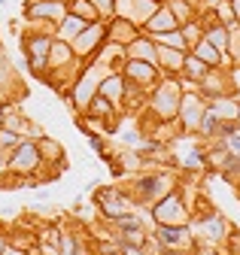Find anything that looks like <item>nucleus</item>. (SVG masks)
I'll return each mask as SVG.
<instances>
[{
  "instance_id": "f257e3e1",
  "label": "nucleus",
  "mask_w": 240,
  "mask_h": 255,
  "mask_svg": "<svg viewBox=\"0 0 240 255\" xmlns=\"http://www.w3.org/2000/svg\"><path fill=\"white\" fill-rule=\"evenodd\" d=\"M186 207H183V201H179L176 195H170V198H164L158 207H155V219L161 222V225H183L186 222Z\"/></svg>"
},
{
  "instance_id": "f03ea898",
  "label": "nucleus",
  "mask_w": 240,
  "mask_h": 255,
  "mask_svg": "<svg viewBox=\"0 0 240 255\" xmlns=\"http://www.w3.org/2000/svg\"><path fill=\"white\" fill-rule=\"evenodd\" d=\"M179 85L176 82H161V88H158V94H155V110L164 116V119H170L173 113H176V107H179Z\"/></svg>"
},
{
  "instance_id": "7ed1b4c3",
  "label": "nucleus",
  "mask_w": 240,
  "mask_h": 255,
  "mask_svg": "<svg viewBox=\"0 0 240 255\" xmlns=\"http://www.w3.org/2000/svg\"><path fill=\"white\" fill-rule=\"evenodd\" d=\"M40 164V149L34 143H18L12 155V170H37Z\"/></svg>"
},
{
  "instance_id": "20e7f679",
  "label": "nucleus",
  "mask_w": 240,
  "mask_h": 255,
  "mask_svg": "<svg viewBox=\"0 0 240 255\" xmlns=\"http://www.w3.org/2000/svg\"><path fill=\"white\" fill-rule=\"evenodd\" d=\"M101 37H104V27H101V24H92V27H85L82 34L76 37V43H73V46H76V52H79V55H88V52H92V49L101 43Z\"/></svg>"
},
{
  "instance_id": "39448f33",
  "label": "nucleus",
  "mask_w": 240,
  "mask_h": 255,
  "mask_svg": "<svg viewBox=\"0 0 240 255\" xmlns=\"http://www.w3.org/2000/svg\"><path fill=\"white\" fill-rule=\"evenodd\" d=\"M149 30H155V34H164V30H173L179 21H176V15H173V9H155L152 15H149Z\"/></svg>"
},
{
  "instance_id": "423d86ee",
  "label": "nucleus",
  "mask_w": 240,
  "mask_h": 255,
  "mask_svg": "<svg viewBox=\"0 0 240 255\" xmlns=\"http://www.w3.org/2000/svg\"><path fill=\"white\" fill-rule=\"evenodd\" d=\"M183 104V125L189 128H201V119H204V107H201V101H195V98H183L179 101Z\"/></svg>"
},
{
  "instance_id": "0eeeda50",
  "label": "nucleus",
  "mask_w": 240,
  "mask_h": 255,
  "mask_svg": "<svg viewBox=\"0 0 240 255\" xmlns=\"http://www.w3.org/2000/svg\"><path fill=\"white\" fill-rule=\"evenodd\" d=\"M101 94H104L110 104H119V101H122V94H125L122 76H110V79H104V82H101Z\"/></svg>"
},
{
  "instance_id": "6e6552de",
  "label": "nucleus",
  "mask_w": 240,
  "mask_h": 255,
  "mask_svg": "<svg viewBox=\"0 0 240 255\" xmlns=\"http://www.w3.org/2000/svg\"><path fill=\"white\" fill-rule=\"evenodd\" d=\"M128 76L137 79V82H152L155 79V67L149 61H131L128 64Z\"/></svg>"
},
{
  "instance_id": "1a4fd4ad",
  "label": "nucleus",
  "mask_w": 240,
  "mask_h": 255,
  "mask_svg": "<svg viewBox=\"0 0 240 255\" xmlns=\"http://www.w3.org/2000/svg\"><path fill=\"white\" fill-rule=\"evenodd\" d=\"M155 55L161 58V64H167L170 70H179V67H183V61H186L183 49H170V46H158V49H155Z\"/></svg>"
},
{
  "instance_id": "9d476101",
  "label": "nucleus",
  "mask_w": 240,
  "mask_h": 255,
  "mask_svg": "<svg viewBox=\"0 0 240 255\" xmlns=\"http://www.w3.org/2000/svg\"><path fill=\"white\" fill-rule=\"evenodd\" d=\"M228 40H231V27H210V30H207V43L216 46L219 52L228 49Z\"/></svg>"
},
{
  "instance_id": "9b49d317",
  "label": "nucleus",
  "mask_w": 240,
  "mask_h": 255,
  "mask_svg": "<svg viewBox=\"0 0 240 255\" xmlns=\"http://www.w3.org/2000/svg\"><path fill=\"white\" fill-rule=\"evenodd\" d=\"M131 55H134V61H149V64H155V46H149L146 40H134L131 43Z\"/></svg>"
},
{
  "instance_id": "f8f14e48",
  "label": "nucleus",
  "mask_w": 240,
  "mask_h": 255,
  "mask_svg": "<svg viewBox=\"0 0 240 255\" xmlns=\"http://www.w3.org/2000/svg\"><path fill=\"white\" fill-rule=\"evenodd\" d=\"M195 55H198L204 64H219V61H222V52H219L216 46H210L207 40H201V43L195 46Z\"/></svg>"
},
{
  "instance_id": "ddd939ff",
  "label": "nucleus",
  "mask_w": 240,
  "mask_h": 255,
  "mask_svg": "<svg viewBox=\"0 0 240 255\" xmlns=\"http://www.w3.org/2000/svg\"><path fill=\"white\" fill-rule=\"evenodd\" d=\"M85 30V18H79V15H70V18H64V24H61V34H64V40H70V37H79Z\"/></svg>"
},
{
  "instance_id": "4468645a",
  "label": "nucleus",
  "mask_w": 240,
  "mask_h": 255,
  "mask_svg": "<svg viewBox=\"0 0 240 255\" xmlns=\"http://www.w3.org/2000/svg\"><path fill=\"white\" fill-rule=\"evenodd\" d=\"M183 70H186L189 76H195V79H204V76H207V64L195 55V58H186V61H183Z\"/></svg>"
},
{
  "instance_id": "2eb2a0df",
  "label": "nucleus",
  "mask_w": 240,
  "mask_h": 255,
  "mask_svg": "<svg viewBox=\"0 0 240 255\" xmlns=\"http://www.w3.org/2000/svg\"><path fill=\"white\" fill-rule=\"evenodd\" d=\"M31 15H34V18H40V15H52V18H58V15H61V3H40V6L31 9Z\"/></svg>"
},
{
  "instance_id": "dca6fc26",
  "label": "nucleus",
  "mask_w": 240,
  "mask_h": 255,
  "mask_svg": "<svg viewBox=\"0 0 240 255\" xmlns=\"http://www.w3.org/2000/svg\"><path fill=\"white\" fill-rule=\"evenodd\" d=\"M92 88H95L92 76H88V79H82V82H79V88H76V101H79V104H85L88 98H92Z\"/></svg>"
},
{
  "instance_id": "f3484780",
  "label": "nucleus",
  "mask_w": 240,
  "mask_h": 255,
  "mask_svg": "<svg viewBox=\"0 0 240 255\" xmlns=\"http://www.w3.org/2000/svg\"><path fill=\"white\" fill-rule=\"evenodd\" d=\"M37 149H40V155H46V158H61V149L55 146V140H43Z\"/></svg>"
},
{
  "instance_id": "a211bd4d",
  "label": "nucleus",
  "mask_w": 240,
  "mask_h": 255,
  "mask_svg": "<svg viewBox=\"0 0 240 255\" xmlns=\"http://www.w3.org/2000/svg\"><path fill=\"white\" fill-rule=\"evenodd\" d=\"M0 146H6V149H15L18 146V137H15V131H0Z\"/></svg>"
},
{
  "instance_id": "6ab92c4d",
  "label": "nucleus",
  "mask_w": 240,
  "mask_h": 255,
  "mask_svg": "<svg viewBox=\"0 0 240 255\" xmlns=\"http://www.w3.org/2000/svg\"><path fill=\"white\" fill-rule=\"evenodd\" d=\"M183 37H186V43H189V40H198V37H201V30H198L195 24H189V27L183 30Z\"/></svg>"
},
{
  "instance_id": "aec40b11",
  "label": "nucleus",
  "mask_w": 240,
  "mask_h": 255,
  "mask_svg": "<svg viewBox=\"0 0 240 255\" xmlns=\"http://www.w3.org/2000/svg\"><path fill=\"white\" fill-rule=\"evenodd\" d=\"M92 3H95V6H101L104 12H110V9H113V0H92Z\"/></svg>"
},
{
  "instance_id": "412c9836",
  "label": "nucleus",
  "mask_w": 240,
  "mask_h": 255,
  "mask_svg": "<svg viewBox=\"0 0 240 255\" xmlns=\"http://www.w3.org/2000/svg\"><path fill=\"white\" fill-rule=\"evenodd\" d=\"M231 12H234V21H240V0H231Z\"/></svg>"
},
{
  "instance_id": "4be33fe9",
  "label": "nucleus",
  "mask_w": 240,
  "mask_h": 255,
  "mask_svg": "<svg viewBox=\"0 0 240 255\" xmlns=\"http://www.w3.org/2000/svg\"><path fill=\"white\" fill-rule=\"evenodd\" d=\"M6 255H21V252H6Z\"/></svg>"
},
{
  "instance_id": "5701e85b",
  "label": "nucleus",
  "mask_w": 240,
  "mask_h": 255,
  "mask_svg": "<svg viewBox=\"0 0 240 255\" xmlns=\"http://www.w3.org/2000/svg\"><path fill=\"white\" fill-rule=\"evenodd\" d=\"M0 122H3V110H0Z\"/></svg>"
},
{
  "instance_id": "b1692460",
  "label": "nucleus",
  "mask_w": 240,
  "mask_h": 255,
  "mask_svg": "<svg viewBox=\"0 0 240 255\" xmlns=\"http://www.w3.org/2000/svg\"><path fill=\"white\" fill-rule=\"evenodd\" d=\"M0 249H3V243H0Z\"/></svg>"
}]
</instances>
